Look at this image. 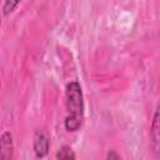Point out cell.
<instances>
[{
	"mask_svg": "<svg viewBox=\"0 0 160 160\" xmlns=\"http://www.w3.org/2000/svg\"><path fill=\"white\" fill-rule=\"evenodd\" d=\"M32 149L38 159L45 158L50 149V138L44 130H36L32 139Z\"/></svg>",
	"mask_w": 160,
	"mask_h": 160,
	"instance_id": "2",
	"label": "cell"
},
{
	"mask_svg": "<svg viewBox=\"0 0 160 160\" xmlns=\"http://www.w3.org/2000/svg\"><path fill=\"white\" fill-rule=\"evenodd\" d=\"M150 141H151V148L152 151L155 152L156 156H159L160 154V115H159V109L156 108L154 116H152V121L150 125Z\"/></svg>",
	"mask_w": 160,
	"mask_h": 160,
	"instance_id": "3",
	"label": "cell"
},
{
	"mask_svg": "<svg viewBox=\"0 0 160 160\" xmlns=\"http://www.w3.org/2000/svg\"><path fill=\"white\" fill-rule=\"evenodd\" d=\"M108 160H119V159H121V156L118 154V152H115V150H110L108 154H106V156H105Z\"/></svg>",
	"mask_w": 160,
	"mask_h": 160,
	"instance_id": "7",
	"label": "cell"
},
{
	"mask_svg": "<svg viewBox=\"0 0 160 160\" xmlns=\"http://www.w3.org/2000/svg\"><path fill=\"white\" fill-rule=\"evenodd\" d=\"M21 2V0H5L4 5H2V14L5 16H9L10 14H12L16 8L19 6V4Z\"/></svg>",
	"mask_w": 160,
	"mask_h": 160,
	"instance_id": "6",
	"label": "cell"
},
{
	"mask_svg": "<svg viewBox=\"0 0 160 160\" xmlns=\"http://www.w3.org/2000/svg\"><path fill=\"white\" fill-rule=\"evenodd\" d=\"M65 106H66V116L64 120L65 130L69 132H75L80 130L85 115V101H84L82 88L80 82L76 80L66 84Z\"/></svg>",
	"mask_w": 160,
	"mask_h": 160,
	"instance_id": "1",
	"label": "cell"
},
{
	"mask_svg": "<svg viewBox=\"0 0 160 160\" xmlns=\"http://www.w3.org/2000/svg\"><path fill=\"white\" fill-rule=\"evenodd\" d=\"M14 156V139L10 131L0 135V160H10Z\"/></svg>",
	"mask_w": 160,
	"mask_h": 160,
	"instance_id": "4",
	"label": "cell"
},
{
	"mask_svg": "<svg viewBox=\"0 0 160 160\" xmlns=\"http://www.w3.org/2000/svg\"><path fill=\"white\" fill-rule=\"evenodd\" d=\"M55 158L56 159H60V160H74V159H76V154L74 152V150L70 146L64 145V146H61L56 151Z\"/></svg>",
	"mask_w": 160,
	"mask_h": 160,
	"instance_id": "5",
	"label": "cell"
}]
</instances>
